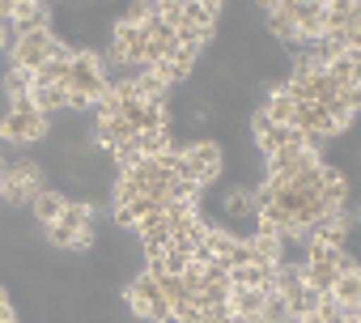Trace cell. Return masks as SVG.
<instances>
[{
    "label": "cell",
    "mask_w": 361,
    "mask_h": 323,
    "mask_svg": "<svg viewBox=\"0 0 361 323\" xmlns=\"http://www.w3.org/2000/svg\"><path fill=\"white\" fill-rule=\"evenodd\" d=\"M43 136H51V119L39 115V111L30 106V98H13L9 111L0 115V140L26 149V145H39Z\"/></svg>",
    "instance_id": "cell-1"
},
{
    "label": "cell",
    "mask_w": 361,
    "mask_h": 323,
    "mask_svg": "<svg viewBox=\"0 0 361 323\" xmlns=\"http://www.w3.org/2000/svg\"><path fill=\"white\" fill-rule=\"evenodd\" d=\"M68 90H73V94H85V98H94V102H102V98L111 94V77H106V60H102V51H94V47H77L73 68H68Z\"/></svg>",
    "instance_id": "cell-2"
},
{
    "label": "cell",
    "mask_w": 361,
    "mask_h": 323,
    "mask_svg": "<svg viewBox=\"0 0 361 323\" xmlns=\"http://www.w3.org/2000/svg\"><path fill=\"white\" fill-rule=\"evenodd\" d=\"M188 175L183 179H192V183H200V188H213L217 179H221V171H226V153H221V145L217 140H204V136H188Z\"/></svg>",
    "instance_id": "cell-3"
},
{
    "label": "cell",
    "mask_w": 361,
    "mask_h": 323,
    "mask_svg": "<svg viewBox=\"0 0 361 323\" xmlns=\"http://www.w3.org/2000/svg\"><path fill=\"white\" fill-rule=\"evenodd\" d=\"M90 226H94V200H68L64 213L51 226H43V230H47V243L56 251H73V238L81 230H90Z\"/></svg>",
    "instance_id": "cell-4"
},
{
    "label": "cell",
    "mask_w": 361,
    "mask_h": 323,
    "mask_svg": "<svg viewBox=\"0 0 361 323\" xmlns=\"http://www.w3.org/2000/svg\"><path fill=\"white\" fill-rule=\"evenodd\" d=\"M60 47V35L56 30H35V35H18V47L9 51V68H26V73H39L51 51Z\"/></svg>",
    "instance_id": "cell-5"
},
{
    "label": "cell",
    "mask_w": 361,
    "mask_h": 323,
    "mask_svg": "<svg viewBox=\"0 0 361 323\" xmlns=\"http://www.w3.org/2000/svg\"><path fill=\"white\" fill-rule=\"evenodd\" d=\"M221 217H226L221 226H226L230 234H238L243 226H255V217H259V213H255V192L243 188V183H238V188H226V196H221ZM247 238H251V234H247Z\"/></svg>",
    "instance_id": "cell-6"
},
{
    "label": "cell",
    "mask_w": 361,
    "mask_h": 323,
    "mask_svg": "<svg viewBox=\"0 0 361 323\" xmlns=\"http://www.w3.org/2000/svg\"><path fill=\"white\" fill-rule=\"evenodd\" d=\"M323 13H327V0H289V18H293L302 43L323 39Z\"/></svg>",
    "instance_id": "cell-7"
},
{
    "label": "cell",
    "mask_w": 361,
    "mask_h": 323,
    "mask_svg": "<svg viewBox=\"0 0 361 323\" xmlns=\"http://www.w3.org/2000/svg\"><path fill=\"white\" fill-rule=\"evenodd\" d=\"M51 9L43 5V0H13V9H9V22L18 35H35V30H51Z\"/></svg>",
    "instance_id": "cell-8"
},
{
    "label": "cell",
    "mask_w": 361,
    "mask_h": 323,
    "mask_svg": "<svg viewBox=\"0 0 361 323\" xmlns=\"http://www.w3.org/2000/svg\"><path fill=\"white\" fill-rule=\"evenodd\" d=\"M264 26H268L272 43H281L285 51H298V47H302V39H298V26H293V18H289V0H276V5H268V18H264Z\"/></svg>",
    "instance_id": "cell-9"
},
{
    "label": "cell",
    "mask_w": 361,
    "mask_h": 323,
    "mask_svg": "<svg viewBox=\"0 0 361 323\" xmlns=\"http://www.w3.org/2000/svg\"><path fill=\"white\" fill-rule=\"evenodd\" d=\"M306 238H310V243H323V247H348L353 221H348L344 213H327L323 221H314V226L306 230Z\"/></svg>",
    "instance_id": "cell-10"
},
{
    "label": "cell",
    "mask_w": 361,
    "mask_h": 323,
    "mask_svg": "<svg viewBox=\"0 0 361 323\" xmlns=\"http://www.w3.org/2000/svg\"><path fill=\"white\" fill-rule=\"evenodd\" d=\"M319 200L327 213H344L348 209V175L340 166H327L323 162V188H319Z\"/></svg>",
    "instance_id": "cell-11"
},
{
    "label": "cell",
    "mask_w": 361,
    "mask_h": 323,
    "mask_svg": "<svg viewBox=\"0 0 361 323\" xmlns=\"http://www.w3.org/2000/svg\"><path fill=\"white\" fill-rule=\"evenodd\" d=\"M230 285H234V289H264V293H276V268H268V264L230 268Z\"/></svg>",
    "instance_id": "cell-12"
},
{
    "label": "cell",
    "mask_w": 361,
    "mask_h": 323,
    "mask_svg": "<svg viewBox=\"0 0 361 323\" xmlns=\"http://www.w3.org/2000/svg\"><path fill=\"white\" fill-rule=\"evenodd\" d=\"M213 230V221L200 213L196 221H188V226H178V230H170V251H183V255H196L200 247H204V234Z\"/></svg>",
    "instance_id": "cell-13"
},
{
    "label": "cell",
    "mask_w": 361,
    "mask_h": 323,
    "mask_svg": "<svg viewBox=\"0 0 361 323\" xmlns=\"http://www.w3.org/2000/svg\"><path fill=\"white\" fill-rule=\"evenodd\" d=\"M30 106L39 111V115H47V119H56L60 111H68V90L64 85H30Z\"/></svg>",
    "instance_id": "cell-14"
},
{
    "label": "cell",
    "mask_w": 361,
    "mask_h": 323,
    "mask_svg": "<svg viewBox=\"0 0 361 323\" xmlns=\"http://www.w3.org/2000/svg\"><path fill=\"white\" fill-rule=\"evenodd\" d=\"M64 205H68V196H64V192H56V188H43V192L30 200V209H26V213L35 217V226H51V221L64 213Z\"/></svg>",
    "instance_id": "cell-15"
},
{
    "label": "cell",
    "mask_w": 361,
    "mask_h": 323,
    "mask_svg": "<svg viewBox=\"0 0 361 323\" xmlns=\"http://www.w3.org/2000/svg\"><path fill=\"white\" fill-rule=\"evenodd\" d=\"M132 234H136L140 251H161V247H170V221H166V213H157V217L140 221Z\"/></svg>",
    "instance_id": "cell-16"
},
{
    "label": "cell",
    "mask_w": 361,
    "mask_h": 323,
    "mask_svg": "<svg viewBox=\"0 0 361 323\" xmlns=\"http://www.w3.org/2000/svg\"><path fill=\"white\" fill-rule=\"evenodd\" d=\"M217 22H221V5H217V0H183V26L217 30Z\"/></svg>",
    "instance_id": "cell-17"
},
{
    "label": "cell",
    "mask_w": 361,
    "mask_h": 323,
    "mask_svg": "<svg viewBox=\"0 0 361 323\" xmlns=\"http://www.w3.org/2000/svg\"><path fill=\"white\" fill-rule=\"evenodd\" d=\"M276 128H293V115H298V102L289 98V94H281V90H268V98H264V106H259Z\"/></svg>",
    "instance_id": "cell-18"
},
{
    "label": "cell",
    "mask_w": 361,
    "mask_h": 323,
    "mask_svg": "<svg viewBox=\"0 0 361 323\" xmlns=\"http://www.w3.org/2000/svg\"><path fill=\"white\" fill-rule=\"evenodd\" d=\"M247 247H251V260H255V264L276 268V264L285 260V247H281V238H276V234H251V238H247Z\"/></svg>",
    "instance_id": "cell-19"
},
{
    "label": "cell",
    "mask_w": 361,
    "mask_h": 323,
    "mask_svg": "<svg viewBox=\"0 0 361 323\" xmlns=\"http://www.w3.org/2000/svg\"><path fill=\"white\" fill-rule=\"evenodd\" d=\"M264 302H268L264 289H234V293H230L234 319H259V315H264Z\"/></svg>",
    "instance_id": "cell-20"
},
{
    "label": "cell",
    "mask_w": 361,
    "mask_h": 323,
    "mask_svg": "<svg viewBox=\"0 0 361 323\" xmlns=\"http://www.w3.org/2000/svg\"><path fill=\"white\" fill-rule=\"evenodd\" d=\"M298 140H302L298 128H276V123H272L264 136H255V149H259V157H272V153H281L285 145H298Z\"/></svg>",
    "instance_id": "cell-21"
},
{
    "label": "cell",
    "mask_w": 361,
    "mask_h": 323,
    "mask_svg": "<svg viewBox=\"0 0 361 323\" xmlns=\"http://www.w3.org/2000/svg\"><path fill=\"white\" fill-rule=\"evenodd\" d=\"M302 285H306L302 260H281V264H276V293H281V298H293Z\"/></svg>",
    "instance_id": "cell-22"
},
{
    "label": "cell",
    "mask_w": 361,
    "mask_h": 323,
    "mask_svg": "<svg viewBox=\"0 0 361 323\" xmlns=\"http://www.w3.org/2000/svg\"><path fill=\"white\" fill-rule=\"evenodd\" d=\"M9 175H13L22 188H30V192H43V179H47L43 162H35V157H18V162H9Z\"/></svg>",
    "instance_id": "cell-23"
},
{
    "label": "cell",
    "mask_w": 361,
    "mask_h": 323,
    "mask_svg": "<svg viewBox=\"0 0 361 323\" xmlns=\"http://www.w3.org/2000/svg\"><path fill=\"white\" fill-rule=\"evenodd\" d=\"M132 85H136V98H140V102H170V85L157 81L149 68H140V73L132 77Z\"/></svg>",
    "instance_id": "cell-24"
},
{
    "label": "cell",
    "mask_w": 361,
    "mask_h": 323,
    "mask_svg": "<svg viewBox=\"0 0 361 323\" xmlns=\"http://www.w3.org/2000/svg\"><path fill=\"white\" fill-rule=\"evenodd\" d=\"M166 205H188V209H200L204 205V188L192 183V179H174L170 192H166Z\"/></svg>",
    "instance_id": "cell-25"
},
{
    "label": "cell",
    "mask_w": 361,
    "mask_h": 323,
    "mask_svg": "<svg viewBox=\"0 0 361 323\" xmlns=\"http://www.w3.org/2000/svg\"><path fill=\"white\" fill-rule=\"evenodd\" d=\"M331 298H336L344 310H357V306H361V268H357V272H344V276L336 281Z\"/></svg>",
    "instance_id": "cell-26"
},
{
    "label": "cell",
    "mask_w": 361,
    "mask_h": 323,
    "mask_svg": "<svg viewBox=\"0 0 361 323\" xmlns=\"http://www.w3.org/2000/svg\"><path fill=\"white\" fill-rule=\"evenodd\" d=\"M302 268H306V289H314V293H331L340 281V272L331 264H302Z\"/></svg>",
    "instance_id": "cell-27"
},
{
    "label": "cell",
    "mask_w": 361,
    "mask_h": 323,
    "mask_svg": "<svg viewBox=\"0 0 361 323\" xmlns=\"http://www.w3.org/2000/svg\"><path fill=\"white\" fill-rule=\"evenodd\" d=\"M153 18H157V0H132L128 13H123V22H128V26H140V30H145Z\"/></svg>",
    "instance_id": "cell-28"
},
{
    "label": "cell",
    "mask_w": 361,
    "mask_h": 323,
    "mask_svg": "<svg viewBox=\"0 0 361 323\" xmlns=\"http://www.w3.org/2000/svg\"><path fill=\"white\" fill-rule=\"evenodd\" d=\"M157 22L178 35V26H183V0H157Z\"/></svg>",
    "instance_id": "cell-29"
},
{
    "label": "cell",
    "mask_w": 361,
    "mask_h": 323,
    "mask_svg": "<svg viewBox=\"0 0 361 323\" xmlns=\"http://www.w3.org/2000/svg\"><path fill=\"white\" fill-rule=\"evenodd\" d=\"M264 323H293V315H289V302L281 298V293H268V302H264V315H259Z\"/></svg>",
    "instance_id": "cell-30"
},
{
    "label": "cell",
    "mask_w": 361,
    "mask_h": 323,
    "mask_svg": "<svg viewBox=\"0 0 361 323\" xmlns=\"http://www.w3.org/2000/svg\"><path fill=\"white\" fill-rule=\"evenodd\" d=\"M157 289H161V298H166L170 306L188 298V289H183V276H157Z\"/></svg>",
    "instance_id": "cell-31"
},
{
    "label": "cell",
    "mask_w": 361,
    "mask_h": 323,
    "mask_svg": "<svg viewBox=\"0 0 361 323\" xmlns=\"http://www.w3.org/2000/svg\"><path fill=\"white\" fill-rule=\"evenodd\" d=\"M188 264H192V255L170 251V247H166V276H183V272H188Z\"/></svg>",
    "instance_id": "cell-32"
},
{
    "label": "cell",
    "mask_w": 361,
    "mask_h": 323,
    "mask_svg": "<svg viewBox=\"0 0 361 323\" xmlns=\"http://www.w3.org/2000/svg\"><path fill=\"white\" fill-rule=\"evenodd\" d=\"M13 47H18V30H13V22H9V18H0V56L13 51Z\"/></svg>",
    "instance_id": "cell-33"
},
{
    "label": "cell",
    "mask_w": 361,
    "mask_h": 323,
    "mask_svg": "<svg viewBox=\"0 0 361 323\" xmlns=\"http://www.w3.org/2000/svg\"><path fill=\"white\" fill-rule=\"evenodd\" d=\"M204 323H234L230 302H226V306H204Z\"/></svg>",
    "instance_id": "cell-34"
},
{
    "label": "cell",
    "mask_w": 361,
    "mask_h": 323,
    "mask_svg": "<svg viewBox=\"0 0 361 323\" xmlns=\"http://www.w3.org/2000/svg\"><path fill=\"white\" fill-rule=\"evenodd\" d=\"M348 51H361V0H357V18H353V30H348Z\"/></svg>",
    "instance_id": "cell-35"
},
{
    "label": "cell",
    "mask_w": 361,
    "mask_h": 323,
    "mask_svg": "<svg viewBox=\"0 0 361 323\" xmlns=\"http://www.w3.org/2000/svg\"><path fill=\"white\" fill-rule=\"evenodd\" d=\"M68 111H94V98H85V94H73V90H68Z\"/></svg>",
    "instance_id": "cell-36"
},
{
    "label": "cell",
    "mask_w": 361,
    "mask_h": 323,
    "mask_svg": "<svg viewBox=\"0 0 361 323\" xmlns=\"http://www.w3.org/2000/svg\"><path fill=\"white\" fill-rule=\"evenodd\" d=\"M73 251H94V226H90V230H81V234L73 238Z\"/></svg>",
    "instance_id": "cell-37"
},
{
    "label": "cell",
    "mask_w": 361,
    "mask_h": 323,
    "mask_svg": "<svg viewBox=\"0 0 361 323\" xmlns=\"http://www.w3.org/2000/svg\"><path fill=\"white\" fill-rule=\"evenodd\" d=\"M0 310H13V302H9V289L0 285Z\"/></svg>",
    "instance_id": "cell-38"
},
{
    "label": "cell",
    "mask_w": 361,
    "mask_h": 323,
    "mask_svg": "<svg viewBox=\"0 0 361 323\" xmlns=\"http://www.w3.org/2000/svg\"><path fill=\"white\" fill-rule=\"evenodd\" d=\"M293 323H323L319 315H306V319H293Z\"/></svg>",
    "instance_id": "cell-39"
},
{
    "label": "cell",
    "mask_w": 361,
    "mask_h": 323,
    "mask_svg": "<svg viewBox=\"0 0 361 323\" xmlns=\"http://www.w3.org/2000/svg\"><path fill=\"white\" fill-rule=\"evenodd\" d=\"M0 323H22V319H18V315H9V319H0Z\"/></svg>",
    "instance_id": "cell-40"
}]
</instances>
